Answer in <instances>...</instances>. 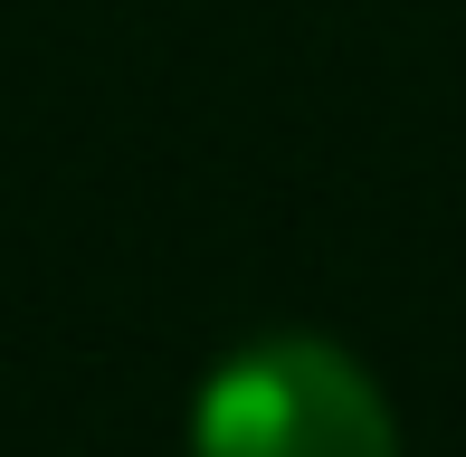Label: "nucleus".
Returning a JSON list of instances; mask_svg holds the SVG:
<instances>
[{
  "mask_svg": "<svg viewBox=\"0 0 466 457\" xmlns=\"http://www.w3.org/2000/svg\"><path fill=\"white\" fill-rule=\"evenodd\" d=\"M190 448L200 457H400V429L343 343L277 334L209 371Z\"/></svg>",
  "mask_w": 466,
  "mask_h": 457,
  "instance_id": "nucleus-1",
  "label": "nucleus"
}]
</instances>
